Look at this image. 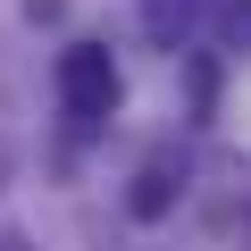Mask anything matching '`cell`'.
I'll use <instances>...</instances> for the list:
<instances>
[{"label": "cell", "mask_w": 251, "mask_h": 251, "mask_svg": "<svg viewBox=\"0 0 251 251\" xmlns=\"http://www.w3.org/2000/svg\"><path fill=\"white\" fill-rule=\"evenodd\" d=\"M0 251H34V243H25V234H0Z\"/></svg>", "instance_id": "obj_6"}, {"label": "cell", "mask_w": 251, "mask_h": 251, "mask_svg": "<svg viewBox=\"0 0 251 251\" xmlns=\"http://www.w3.org/2000/svg\"><path fill=\"white\" fill-rule=\"evenodd\" d=\"M176 201H184V159H168V151L143 159V168H134V193H126V209H134L143 226H159Z\"/></svg>", "instance_id": "obj_2"}, {"label": "cell", "mask_w": 251, "mask_h": 251, "mask_svg": "<svg viewBox=\"0 0 251 251\" xmlns=\"http://www.w3.org/2000/svg\"><path fill=\"white\" fill-rule=\"evenodd\" d=\"M209 25H218V42H226V50H243V59H251V0H218Z\"/></svg>", "instance_id": "obj_4"}, {"label": "cell", "mask_w": 251, "mask_h": 251, "mask_svg": "<svg viewBox=\"0 0 251 251\" xmlns=\"http://www.w3.org/2000/svg\"><path fill=\"white\" fill-rule=\"evenodd\" d=\"M9 168H17V151H9V143H0V184H9Z\"/></svg>", "instance_id": "obj_5"}, {"label": "cell", "mask_w": 251, "mask_h": 251, "mask_svg": "<svg viewBox=\"0 0 251 251\" xmlns=\"http://www.w3.org/2000/svg\"><path fill=\"white\" fill-rule=\"evenodd\" d=\"M143 25H151L159 50H184L201 34V0H143Z\"/></svg>", "instance_id": "obj_3"}, {"label": "cell", "mask_w": 251, "mask_h": 251, "mask_svg": "<svg viewBox=\"0 0 251 251\" xmlns=\"http://www.w3.org/2000/svg\"><path fill=\"white\" fill-rule=\"evenodd\" d=\"M50 84H59V117L75 126V134H100V126L117 117V92H126L109 42H67L59 67H50Z\"/></svg>", "instance_id": "obj_1"}]
</instances>
